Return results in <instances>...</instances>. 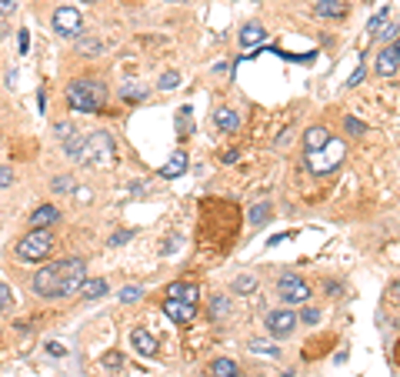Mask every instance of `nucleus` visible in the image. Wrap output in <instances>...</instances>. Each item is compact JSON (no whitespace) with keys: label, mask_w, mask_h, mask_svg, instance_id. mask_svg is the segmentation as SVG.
I'll list each match as a JSON object with an SVG mask.
<instances>
[{"label":"nucleus","mask_w":400,"mask_h":377,"mask_svg":"<svg viewBox=\"0 0 400 377\" xmlns=\"http://www.w3.org/2000/svg\"><path fill=\"white\" fill-rule=\"evenodd\" d=\"M104 97H107V90L100 87L97 80H90V77H80L74 84H67V104H70L77 113L100 111V107H104Z\"/></svg>","instance_id":"1"},{"label":"nucleus","mask_w":400,"mask_h":377,"mask_svg":"<svg viewBox=\"0 0 400 377\" xmlns=\"http://www.w3.org/2000/svg\"><path fill=\"white\" fill-rule=\"evenodd\" d=\"M57 297H67V294H77L87 280V264L80 257H67V261H57Z\"/></svg>","instance_id":"2"},{"label":"nucleus","mask_w":400,"mask_h":377,"mask_svg":"<svg viewBox=\"0 0 400 377\" xmlns=\"http://www.w3.org/2000/svg\"><path fill=\"white\" fill-rule=\"evenodd\" d=\"M50 251H54V234H50V230H30L24 240H17V257H20V261L40 264V261L50 257Z\"/></svg>","instance_id":"3"},{"label":"nucleus","mask_w":400,"mask_h":377,"mask_svg":"<svg viewBox=\"0 0 400 377\" xmlns=\"http://www.w3.org/2000/svg\"><path fill=\"white\" fill-rule=\"evenodd\" d=\"M77 161H80V163H111L113 161V140H111V134H104V130H97V134H87Z\"/></svg>","instance_id":"4"},{"label":"nucleus","mask_w":400,"mask_h":377,"mask_svg":"<svg viewBox=\"0 0 400 377\" xmlns=\"http://www.w3.org/2000/svg\"><path fill=\"white\" fill-rule=\"evenodd\" d=\"M340 161H344V144H340V140H327L324 151L311 154L307 171H311V174H317V177H324V174H330V171H334Z\"/></svg>","instance_id":"5"},{"label":"nucleus","mask_w":400,"mask_h":377,"mask_svg":"<svg viewBox=\"0 0 400 377\" xmlns=\"http://www.w3.org/2000/svg\"><path fill=\"white\" fill-rule=\"evenodd\" d=\"M277 294H280V301L284 304H307L311 301V284L297 274H280V280H277Z\"/></svg>","instance_id":"6"},{"label":"nucleus","mask_w":400,"mask_h":377,"mask_svg":"<svg viewBox=\"0 0 400 377\" xmlns=\"http://www.w3.org/2000/svg\"><path fill=\"white\" fill-rule=\"evenodd\" d=\"M80 27H84V20H80L77 7H57L54 11V30L61 37H80Z\"/></svg>","instance_id":"7"},{"label":"nucleus","mask_w":400,"mask_h":377,"mask_svg":"<svg viewBox=\"0 0 400 377\" xmlns=\"http://www.w3.org/2000/svg\"><path fill=\"white\" fill-rule=\"evenodd\" d=\"M300 317L290 311V307H277V311H270L267 314V330L274 334V338H290L294 334V327H297Z\"/></svg>","instance_id":"8"},{"label":"nucleus","mask_w":400,"mask_h":377,"mask_svg":"<svg viewBox=\"0 0 400 377\" xmlns=\"http://www.w3.org/2000/svg\"><path fill=\"white\" fill-rule=\"evenodd\" d=\"M34 294H37V297H57V267L54 264L37 271V277H34Z\"/></svg>","instance_id":"9"},{"label":"nucleus","mask_w":400,"mask_h":377,"mask_svg":"<svg viewBox=\"0 0 400 377\" xmlns=\"http://www.w3.org/2000/svg\"><path fill=\"white\" fill-rule=\"evenodd\" d=\"M163 314L177 321V324H190L194 317H197V304H187V301H174V297H167L163 301Z\"/></svg>","instance_id":"10"},{"label":"nucleus","mask_w":400,"mask_h":377,"mask_svg":"<svg viewBox=\"0 0 400 377\" xmlns=\"http://www.w3.org/2000/svg\"><path fill=\"white\" fill-rule=\"evenodd\" d=\"M57 221H61V211H57L54 204H40L37 211L30 214V227H34V230H47V227L57 224Z\"/></svg>","instance_id":"11"},{"label":"nucleus","mask_w":400,"mask_h":377,"mask_svg":"<svg viewBox=\"0 0 400 377\" xmlns=\"http://www.w3.org/2000/svg\"><path fill=\"white\" fill-rule=\"evenodd\" d=\"M130 344H134L137 354H144V357H154V354H157V340H154V334H147L144 327H134V330H130Z\"/></svg>","instance_id":"12"},{"label":"nucleus","mask_w":400,"mask_h":377,"mask_svg":"<svg viewBox=\"0 0 400 377\" xmlns=\"http://www.w3.org/2000/svg\"><path fill=\"white\" fill-rule=\"evenodd\" d=\"M213 124H217V130H224V134H234L240 127V117H237V111H230V107H217V111H213Z\"/></svg>","instance_id":"13"},{"label":"nucleus","mask_w":400,"mask_h":377,"mask_svg":"<svg viewBox=\"0 0 400 377\" xmlns=\"http://www.w3.org/2000/svg\"><path fill=\"white\" fill-rule=\"evenodd\" d=\"M197 294L200 288L197 284H187V280H177L167 288V297H174V301H187V304H197Z\"/></svg>","instance_id":"14"},{"label":"nucleus","mask_w":400,"mask_h":377,"mask_svg":"<svg viewBox=\"0 0 400 377\" xmlns=\"http://www.w3.org/2000/svg\"><path fill=\"white\" fill-rule=\"evenodd\" d=\"M327 140H330L327 127H311V130L304 134V147H307V154H317L327 147Z\"/></svg>","instance_id":"15"},{"label":"nucleus","mask_w":400,"mask_h":377,"mask_svg":"<svg viewBox=\"0 0 400 377\" xmlns=\"http://www.w3.org/2000/svg\"><path fill=\"white\" fill-rule=\"evenodd\" d=\"M397 67H400V61H397V54L390 51V47L377 54V74L380 77H394L397 74Z\"/></svg>","instance_id":"16"},{"label":"nucleus","mask_w":400,"mask_h":377,"mask_svg":"<svg viewBox=\"0 0 400 377\" xmlns=\"http://www.w3.org/2000/svg\"><path fill=\"white\" fill-rule=\"evenodd\" d=\"M211 374L213 377H240V364L230 361V357H217L211 364Z\"/></svg>","instance_id":"17"},{"label":"nucleus","mask_w":400,"mask_h":377,"mask_svg":"<svg viewBox=\"0 0 400 377\" xmlns=\"http://www.w3.org/2000/svg\"><path fill=\"white\" fill-rule=\"evenodd\" d=\"M263 37H267V30L261 24H247L240 30V44L244 47H257V44H263Z\"/></svg>","instance_id":"18"},{"label":"nucleus","mask_w":400,"mask_h":377,"mask_svg":"<svg viewBox=\"0 0 400 377\" xmlns=\"http://www.w3.org/2000/svg\"><path fill=\"white\" fill-rule=\"evenodd\" d=\"M80 294H84L87 301H97V297H104V294H107V280H104V277L84 280V288H80Z\"/></svg>","instance_id":"19"},{"label":"nucleus","mask_w":400,"mask_h":377,"mask_svg":"<svg viewBox=\"0 0 400 377\" xmlns=\"http://www.w3.org/2000/svg\"><path fill=\"white\" fill-rule=\"evenodd\" d=\"M184 171H187V157H184V154H174V157H170V163H163V167H161L163 177H180Z\"/></svg>","instance_id":"20"},{"label":"nucleus","mask_w":400,"mask_h":377,"mask_svg":"<svg viewBox=\"0 0 400 377\" xmlns=\"http://www.w3.org/2000/svg\"><path fill=\"white\" fill-rule=\"evenodd\" d=\"M250 227H263L270 221V204H257V207H250Z\"/></svg>","instance_id":"21"},{"label":"nucleus","mask_w":400,"mask_h":377,"mask_svg":"<svg viewBox=\"0 0 400 377\" xmlns=\"http://www.w3.org/2000/svg\"><path fill=\"white\" fill-rule=\"evenodd\" d=\"M317 13H320V17H334V13H344V0H320V4H317Z\"/></svg>","instance_id":"22"},{"label":"nucleus","mask_w":400,"mask_h":377,"mask_svg":"<svg viewBox=\"0 0 400 377\" xmlns=\"http://www.w3.org/2000/svg\"><path fill=\"white\" fill-rule=\"evenodd\" d=\"M227 311H230V304H227V297H224V294H217V297L211 301V317H213V321H224Z\"/></svg>","instance_id":"23"},{"label":"nucleus","mask_w":400,"mask_h":377,"mask_svg":"<svg viewBox=\"0 0 400 377\" xmlns=\"http://www.w3.org/2000/svg\"><path fill=\"white\" fill-rule=\"evenodd\" d=\"M250 351H257V354H267V357H277V347L274 344H267V340H250Z\"/></svg>","instance_id":"24"},{"label":"nucleus","mask_w":400,"mask_h":377,"mask_svg":"<svg viewBox=\"0 0 400 377\" xmlns=\"http://www.w3.org/2000/svg\"><path fill=\"white\" fill-rule=\"evenodd\" d=\"M254 288H257V277H237L234 280V294H247Z\"/></svg>","instance_id":"25"},{"label":"nucleus","mask_w":400,"mask_h":377,"mask_svg":"<svg viewBox=\"0 0 400 377\" xmlns=\"http://www.w3.org/2000/svg\"><path fill=\"white\" fill-rule=\"evenodd\" d=\"M11 304H13V290L0 280V314H4V311H11Z\"/></svg>","instance_id":"26"},{"label":"nucleus","mask_w":400,"mask_h":377,"mask_svg":"<svg viewBox=\"0 0 400 377\" xmlns=\"http://www.w3.org/2000/svg\"><path fill=\"white\" fill-rule=\"evenodd\" d=\"M140 294H144V290H140L137 284H130V288L120 290V301H124V304H137V301H140Z\"/></svg>","instance_id":"27"},{"label":"nucleus","mask_w":400,"mask_h":377,"mask_svg":"<svg viewBox=\"0 0 400 377\" xmlns=\"http://www.w3.org/2000/svg\"><path fill=\"white\" fill-rule=\"evenodd\" d=\"M177 84H180V74H177V70H167V74L161 77V90H174Z\"/></svg>","instance_id":"28"},{"label":"nucleus","mask_w":400,"mask_h":377,"mask_svg":"<svg viewBox=\"0 0 400 377\" xmlns=\"http://www.w3.org/2000/svg\"><path fill=\"white\" fill-rule=\"evenodd\" d=\"M104 367H124V354L107 351V354H104Z\"/></svg>","instance_id":"29"},{"label":"nucleus","mask_w":400,"mask_h":377,"mask_svg":"<svg viewBox=\"0 0 400 377\" xmlns=\"http://www.w3.org/2000/svg\"><path fill=\"white\" fill-rule=\"evenodd\" d=\"M100 51V40H80V54H84V57H94V54Z\"/></svg>","instance_id":"30"},{"label":"nucleus","mask_w":400,"mask_h":377,"mask_svg":"<svg viewBox=\"0 0 400 377\" xmlns=\"http://www.w3.org/2000/svg\"><path fill=\"white\" fill-rule=\"evenodd\" d=\"M54 190H57V194H70V190H74V180H70V177H57V180H54Z\"/></svg>","instance_id":"31"},{"label":"nucleus","mask_w":400,"mask_h":377,"mask_svg":"<svg viewBox=\"0 0 400 377\" xmlns=\"http://www.w3.org/2000/svg\"><path fill=\"white\" fill-rule=\"evenodd\" d=\"M344 127H347V134H357V137L363 134V124L357 120V117H347V120H344Z\"/></svg>","instance_id":"32"},{"label":"nucleus","mask_w":400,"mask_h":377,"mask_svg":"<svg viewBox=\"0 0 400 377\" xmlns=\"http://www.w3.org/2000/svg\"><path fill=\"white\" fill-rule=\"evenodd\" d=\"M300 321H304V324H317V321H320V311H313V307H304Z\"/></svg>","instance_id":"33"},{"label":"nucleus","mask_w":400,"mask_h":377,"mask_svg":"<svg viewBox=\"0 0 400 377\" xmlns=\"http://www.w3.org/2000/svg\"><path fill=\"white\" fill-rule=\"evenodd\" d=\"M11 184H13V171L11 167H0V190L11 187Z\"/></svg>","instance_id":"34"},{"label":"nucleus","mask_w":400,"mask_h":377,"mask_svg":"<svg viewBox=\"0 0 400 377\" xmlns=\"http://www.w3.org/2000/svg\"><path fill=\"white\" fill-rule=\"evenodd\" d=\"M384 20H387V13H377L374 20L367 24V30H370V34H377V30H384Z\"/></svg>","instance_id":"35"},{"label":"nucleus","mask_w":400,"mask_h":377,"mask_svg":"<svg viewBox=\"0 0 400 377\" xmlns=\"http://www.w3.org/2000/svg\"><path fill=\"white\" fill-rule=\"evenodd\" d=\"M13 11H17V0H0V17H7Z\"/></svg>","instance_id":"36"},{"label":"nucleus","mask_w":400,"mask_h":377,"mask_svg":"<svg viewBox=\"0 0 400 377\" xmlns=\"http://www.w3.org/2000/svg\"><path fill=\"white\" fill-rule=\"evenodd\" d=\"M361 80H363V63H361V67H357V70H354V74H350L347 87H357V84H361Z\"/></svg>","instance_id":"37"},{"label":"nucleus","mask_w":400,"mask_h":377,"mask_svg":"<svg viewBox=\"0 0 400 377\" xmlns=\"http://www.w3.org/2000/svg\"><path fill=\"white\" fill-rule=\"evenodd\" d=\"M127 237H130V230H120V234H113L111 237V244L113 247H120V244H127Z\"/></svg>","instance_id":"38"},{"label":"nucleus","mask_w":400,"mask_h":377,"mask_svg":"<svg viewBox=\"0 0 400 377\" xmlns=\"http://www.w3.org/2000/svg\"><path fill=\"white\" fill-rule=\"evenodd\" d=\"M47 354H54V357H61L63 347H61V344H54V340H50V344H47Z\"/></svg>","instance_id":"39"},{"label":"nucleus","mask_w":400,"mask_h":377,"mask_svg":"<svg viewBox=\"0 0 400 377\" xmlns=\"http://www.w3.org/2000/svg\"><path fill=\"white\" fill-rule=\"evenodd\" d=\"M390 51L397 54V61H400V40H397V44H394V47H390Z\"/></svg>","instance_id":"40"},{"label":"nucleus","mask_w":400,"mask_h":377,"mask_svg":"<svg viewBox=\"0 0 400 377\" xmlns=\"http://www.w3.org/2000/svg\"><path fill=\"white\" fill-rule=\"evenodd\" d=\"M394 297H400V280H397V284H394Z\"/></svg>","instance_id":"41"},{"label":"nucleus","mask_w":400,"mask_h":377,"mask_svg":"<svg viewBox=\"0 0 400 377\" xmlns=\"http://www.w3.org/2000/svg\"><path fill=\"white\" fill-rule=\"evenodd\" d=\"M170 4H190V0H170Z\"/></svg>","instance_id":"42"},{"label":"nucleus","mask_w":400,"mask_h":377,"mask_svg":"<svg viewBox=\"0 0 400 377\" xmlns=\"http://www.w3.org/2000/svg\"><path fill=\"white\" fill-rule=\"evenodd\" d=\"M87 4H94V0H87Z\"/></svg>","instance_id":"43"}]
</instances>
